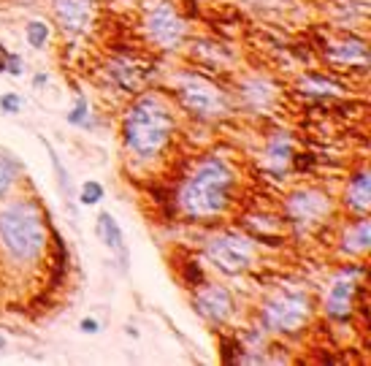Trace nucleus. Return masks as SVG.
<instances>
[{
	"mask_svg": "<svg viewBox=\"0 0 371 366\" xmlns=\"http://www.w3.org/2000/svg\"><path fill=\"white\" fill-rule=\"evenodd\" d=\"M173 133V117L160 98H141L125 117V147L136 157H155Z\"/></svg>",
	"mask_w": 371,
	"mask_h": 366,
	"instance_id": "f257e3e1",
	"label": "nucleus"
},
{
	"mask_svg": "<svg viewBox=\"0 0 371 366\" xmlns=\"http://www.w3.org/2000/svg\"><path fill=\"white\" fill-rule=\"evenodd\" d=\"M233 190V171L222 160H203L201 166L190 174V179L182 187V209L190 217H215L219 214Z\"/></svg>",
	"mask_w": 371,
	"mask_h": 366,
	"instance_id": "f03ea898",
	"label": "nucleus"
},
{
	"mask_svg": "<svg viewBox=\"0 0 371 366\" xmlns=\"http://www.w3.org/2000/svg\"><path fill=\"white\" fill-rule=\"evenodd\" d=\"M0 242L8 250V255L22 263H30L44 253L47 231L41 212L30 201L8 204L0 212Z\"/></svg>",
	"mask_w": 371,
	"mask_h": 366,
	"instance_id": "7ed1b4c3",
	"label": "nucleus"
},
{
	"mask_svg": "<svg viewBox=\"0 0 371 366\" xmlns=\"http://www.w3.org/2000/svg\"><path fill=\"white\" fill-rule=\"evenodd\" d=\"M179 98L185 109L201 117H217L225 111V98L217 84L203 77H182L179 79Z\"/></svg>",
	"mask_w": 371,
	"mask_h": 366,
	"instance_id": "20e7f679",
	"label": "nucleus"
},
{
	"mask_svg": "<svg viewBox=\"0 0 371 366\" xmlns=\"http://www.w3.org/2000/svg\"><path fill=\"white\" fill-rule=\"evenodd\" d=\"M309 318V301L301 293H282L263 306V321L274 331H298Z\"/></svg>",
	"mask_w": 371,
	"mask_h": 366,
	"instance_id": "39448f33",
	"label": "nucleus"
},
{
	"mask_svg": "<svg viewBox=\"0 0 371 366\" xmlns=\"http://www.w3.org/2000/svg\"><path fill=\"white\" fill-rule=\"evenodd\" d=\"M206 255L215 263L219 272L225 274H239L244 272L252 260V247H249L247 239L241 236H231V233H222V236H215L212 242L206 244Z\"/></svg>",
	"mask_w": 371,
	"mask_h": 366,
	"instance_id": "423d86ee",
	"label": "nucleus"
},
{
	"mask_svg": "<svg viewBox=\"0 0 371 366\" xmlns=\"http://www.w3.org/2000/svg\"><path fill=\"white\" fill-rule=\"evenodd\" d=\"M144 25H147L149 38L157 46H163V49H173V46L182 44V38H185V22L166 0H157L155 6L147 11V22Z\"/></svg>",
	"mask_w": 371,
	"mask_h": 366,
	"instance_id": "0eeeda50",
	"label": "nucleus"
},
{
	"mask_svg": "<svg viewBox=\"0 0 371 366\" xmlns=\"http://www.w3.org/2000/svg\"><path fill=\"white\" fill-rule=\"evenodd\" d=\"M328 209H331L328 199L320 196V193H314V190L293 193L290 201H287V214L293 217L295 223H317Z\"/></svg>",
	"mask_w": 371,
	"mask_h": 366,
	"instance_id": "6e6552de",
	"label": "nucleus"
},
{
	"mask_svg": "<svg viewBox=\"0 0 371 366\" xmlns=\"http://www.w3.org/2000/svg\"><path fill=\"white\" fill-rule=\"evenodd\" d=\"M195 309L209 321H225L233 312V299L231 293L219 285H206L198 290L195 296Z\"/></svg>",
	"mask_w": 371,
	"mask_h": 366,
	"instance_id": "1a4fd4ad",
	"label": "nucleus"
},
{
	"mask_svg": "<svg viewBox=\"0 0 371 366\" xmlns=\"http://www.w3.org/2000/svg\"><path fill=\"white\" fill-rule=\"evenodd\" d=\"M55 14L65 33H84L90 25L93 3L90 0H55Z\"/></svg>",
	"mask_w": 371,
	"mask_h": 366,
	"instance_id": "9d476101",
	"label": "nucleus"
},
{
	"mask_svg": "<svg viewBox=\"0 0 371 366\" xmlns=\"http://www.w3.org/2000/svg\"><path fill=\"white\" fill-rule=\"evenodd\" d=\"M353 293H355V282L353 279H336L331 290H328V299H325V309L331 318L344 321L350 312H353Z\"/></svg>",
	"mask_w": 371,
	"mask_h": 366,
	"instance_id": "9b49d317",
	"label": "nucleus"
},
{
	"mask_svg": "<svg viewBox=\"0 0 371 366\" xmlns=\"http://www.w3.org/2000/svg\"><path fill=\"white\" fill-rule=\"evenodd\" d=\"M98 236H101V242L106 244L111 253H117L122 263L127 260V250H125V236H122V228H120V223L111 217L108 212H103L98 217Z\"/></svg>",
	"mask_w": 371,
	"mask_h": 366,
	"instance_id": "f8f14e48",
	"label": "nucleus"
},
{
	"mask_svg": "<svg viewBox=\"0 0 371 366\" xmlns=\"http://www.w3.org/2000/svg\"><path fill=\"white\" fill-rule=\"evenodd\" d=\"M347 204L358 209V212H366L371 206V179L366 171H360L355 179L347 187Z\"/></svg>",
	"mask_w": 371,
	"mask_h": 366,
	"instance_id": "ddd939ff",
	"label": "nucleus"
},
{
	"mask_svg": "<svg viewBox=\"0 0 371 366\" xmlns=\"http://www.w3.org/2000/svg\"><path fill=\"white\" fill-rule=\"evenodd\" d=\"M371 247V223L358 220L353 228L344 233V250L347 253H366Z\"/></svg>",
	"mask_w": 371,
	"mask_h": 366,
	"instance_id": "4468645a",
	"label": "nucleus"
},
{
	"mask_svg": "<svg viewBox=\"0 0 371 366\" xmlns=\"http://www.w3.org/2000/svg\"><path fill=\"white\" fill-rule=\"evenodd\" d=\"M331 55L339 62H366V57H369L363 41H344V44L336 46Z\"/></svg>",
	"mask_w": 371,
	"mask_h": 366,
	"instance_id": "2eb2a0df",
	"label": "nucleus"
},
{
	"mask_svg": "<svg viewBox=\"0 0 371 366\" xmlns=\"http://www.w3.org/2000/svg\"><path fill=\"white\" fill-rule=\"evenodd\" d=\"M244 95H247L249 101H252V106L255 109H263L271 104V98H274V90L266 84L263 79H252L244 84Z\"/></svg>",
	"mask_w": 371,
	"mask_h": 366,
	"instance_id": "dca6fc26",
	"label": "nucleus"
},
{
	"mask_svg": "<svg viewBox=\"0 0 371 366\" xmlns=\"http://www.w3.org/2000/svg\"><path fill=\"white\" fill-rule=\"evenodd\" d=\"M111 77L117 79V84H120L122 90H133V87L139 84L136 65H130V62H125V60H117L114 65H111Z\"/></svg>",
	"mask_w": 371,
	"mask_h": 366,
	"instance_id": "f3484780",
	"label": "nucleus"
},
{
	"mask_svg": "<svg viewBox=\"0 0 371 366\" xmlns=\"http://www.w3.org/2000/svg\"><path fill=\"white\" fill-rule=\"evenodd\" d=\"M25 35H28V44H30L33 49H44L49 41V25L41 22V19H33L30 25L25 28Z\"/></svg>",
	"mask_w": 371,
	"mask_h": 366,
	"instance_id": "a211bd4d",
	"label": "nucleus"
},
{
	"mask_svg": "<svg viewBox=\"0 0 371 366\" xmlns=\"http://www.w3.org/2000/svg\"><path fill=\"white\" fill-rule=\"evenodd\" d=\"M103 199V184L95 182V179H87V182L81 184V193H79V201L84 204V206H93L98 201Z\"/></svg>",
	"mask_w": 371,
	"mask_h": 366,
	"instance_id": "6ab92c4d",
	"label": "nucleus"
},
{
	"mask_svg": "<svg viewBox=\"0 0 371 366\" xmlns=\"http://www.w3.org/2000/svg\"><path fill=\"white\" fill-rule=\"evenodd\" d=\"M11 184H14V166L6 157H0V199L11 190Z\"/></svg>",
	"mask_w": 371,
	"mask_h": 366,
	"instance_id": "aec40b11",
	"label": "nucleus"
},
{
	"mask_svg": "<svg viewBox=\"0 0 371 366\" xmlns=\"http://www.w3.org/2000/svg\"><path fill=\"white\" fill-rule=\"evenodd\" d=\"M268 152H271V160H277V163H285V160L290 157V144H287V138L277 136L274 141H271Z\"/></svg>",
	"mask_w": 371,
	"mask_h": 366,
	"instance_id": "412c9836",
	"label": "nucleus"
},
{
	"mask_svg": "<svg viewBox=\"0 0 371 366\" xmlns=\"http://www.w3.org/2000/svg\"><path fill=\"white\" fill-rule=\"evenodd\" d=\"M87 114H90V104H87L84 98H79L74 111L68 114V122H74V125H84V122H87Z\"/></svg>",
	"mask_w": 371,
	"mask_h": 366,
	"instance_id": "4be33fe9",
	"label": "nucleus"
},
{
	"mask_svg": "<svg viewBox=\"0 0 371 366\" xmlns=\"http://www.w3.org/2000/svg\"><path fill=\"white\" fill-rule=\"evenodd\" d=\"M22 109V98L16 95V92H6L3 98H0V111H6V114H16Z\"/></svg>",
	"mask_w": 371,
	"mask_h": 366,
	"instance_id": "5701e85b",
	"label": "nucleus"
},
{
	"mask_svg": "<svg viewBox=\"0 0 371 366\" xmlns=\"http://www.w3.org/2000/svg\"><path fill=\"white\" fill-rule=\"evenodd\" d=\"M52 163H55V168H57V174H60V187H62V193L71 199V179H68V171L62 168V163H60V157L57 155L52 152Z\"/></svg>",
	"mask_w": 371,
	"mask_h": 366,
	"instance_id": "b1692460",
	"label": "nucleus"
},
{
	"mask_svg": "<svg viewBox=\"0 0 371 366\" xmlns=\"http://www.w3.org/2000/svg\"><path fill=\"white\" fill-rule=\"evenodd\" d=\"M81 331H87V334H98V331H101V328H98V321L84 318V321H81Z\"/></svg>",
	"mask_w": 371,
	"mask_h": 366,
	"instance_id": "393cba45",
	"label": "nucleus"
},
{
	"mask_svg": "<svg viewBox=\"0 0 371 366\" xmlns=\"http://www.w3.org/2000/svg\"><path fill=\"white\" fill-rule=\"evenodd\" d=\"M0 71H6V52L0 49Z\"/></svg>",
	"mask_w": 371,
	"mask_h": 366,
	"instance_id": "a878e982",
	"label": "nucleus"
},
{
	"mask_svg": "<svg viewBox=\"0 0 371 366\" xmlns=\"http://www.w3.org/2000/svg\"><path fill=\"white\" fill-rule=\"evenodd\" d=\"M0 350H6V339L3 336H0Z\"/></svg>",
	"mask_w": 371,
	"mask_h": 366,
	"instance_id": "bb28decb",
	"label": "nucleus"
}]
</instances>
